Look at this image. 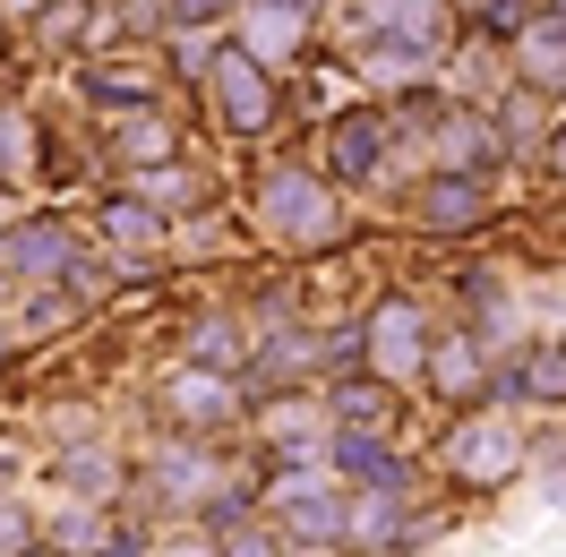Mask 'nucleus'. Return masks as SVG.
<instances>
[{"label":"nucleus","mask_w":566,"mask_h":557,"mask_svg":"<svg viewBox=\"0 0 566 557\" xmlns=\"http://www.w3.org/2000/svg\"><path fill=\"white\" fill-rule=\"evenodd\" d=\"M164 557H223V549H214V540H172Z\"/></svg>","instance_id":"31"},{"label":"nucleus","mask_w":566,"mask_h":557,"mask_svg":"<svg viewBox=\"0 0 566 557\" xmlns=\"http://www.w3.org/2000/svg\"><path fill=\"white\" fill-rule=\"evenodd\" d=\"M421 378L438 386V395H472V386L490 378V344H472V335H429Z\"/></svg>","instance_id":"13"},{"label":"nucleus","mask_w":566,"mask_h":557,"mask_svg":"<svg viewBox=\"0 0 566 557\" xmlns=\"http://www.w3.org/2000/svg\"><path fill=\"white\" fill-rule=\"evenodd\" d=\"M0 275H27V283L77 275V232H70V223H52V214H35V223H18V232L0 241Z\"/></svg>","instance_id":"10"},{"label":"nucleus","mask_w":566,"mask_h":557,"mask_svg":"<svg viewBox=\"0 0 566 557\" xmlns=\"http://www.w3.org/2000/svg\"><path fill=\"white\" fill-rule=\"evenodd\" d=\"M515 463H524V438L490 412H472L455 438H447V472H455V481H506Z\"/></svg>","instance_id":"9"},{"label":"nucleus","mask_w":566,"mask_h":557,"mask_svg":"<svg viewBox=\"0 0 566 557\" xmlns=\"http://www.w3.org/2000/svg\"><path fill=\"white\" fill-rule=\"evenodd\" d=\"M549 172L566 180V129H558V138H549Z\"/></svg>","instance_id":"32"},{"label":"nucleus","mask_w":566,"mask_h":557,"mask_svg":"<svg viewBox=\"0 0 566 557\" xmlns=\"http://www.w3.org/2000/svg\"><path fill=\"white\" fill-rule=\"evenodd\" d=\"M481 164H497V120L490 112H455L447 120V172H481Z\"/></svg>","instance_id":"16"},{"label":"nucleus","mask_w":566,"mask_h":557,"mask_svg":"<svg viewBox=\"0 0 566 557\" xmlns=\"http://www.w3.org/2000/svg\"><path fill=\"white\" fill-rule=\"evenodd\" d=\"M258 223H266L283 249H326L335 232H344V207H335V189H326L318 172L275 164V172L258 180Z\"/></svg>","instance_id":"2"},{"label":"nucleus","mask_w":566,"mask_h":557,"mask_svg":"<svg viewBox=\"0 0 566 557\" xmlns=\"http://www.w3.org/2000/svg\"><path fill=\"white\" fill-rule=\"evenodd\" d=\"M275 9H310V0H275Z\"/></svg>","instance_id":"36"},{"label":"nucleus","mask_w":566,"mask_h":557,"mask_svg":"<svg viewBox=\"0 0 566 557\" xmlns=\"http://www.w3.org/2000/svg\"><path fill=\"white\" fill-rule=\"evenodd\" d=\"M189 360H198V369H241V326H232V317H207V326L189 335Z\"/></svg>","instance_id":"21"},{"label":"nucleus","mask_w":566,"mask_h":557,"mask_svg":"<svg viewBox=\"0 0 566 557\" xmlns=\"http://www.w3.org/2000/svg\"><path fill=\"white\" fill-rule=\"evenodd\" d=\"M223 557H275V540H258V532H241V540H232Z\"/></svg>","instance_id":"30"},{"label":"nucleus","mask_w":566,"mask_h":557,"mask_svg":"<svg viewBox=\"0 0 566 557\" xmlns=\"http://www.w3.org/2000/svg\"><path fill=\"white\" fill-rule=\"evenodd\" d=\"M52 549H61V557H95V549H104V523H95V515H61V523H52Z\"/></svg>","instance_id":"23"},{"label":"nucleus","mask_w":566,"mask_h":557,"mask_svg":"<svg viewBox=\"0 0 566 557\" xmlns=\"http://www.w3.org/2000/svg\"><path fill=\"white\" fill-rule=\"evenodd\" d=\"M104 241H120V249H155L164 241V207H155V198H112L104 207Z\"/></svg>","instance_id":"17"},{"label":"nucleus","mask_w":566,"mask_h":557,"mask_svg":"<svg viewBox=\"0 0 566 557\" xmlns=\"http://www.w3.org/2000/svg\"><path fill=\"white\" fill-rule=\"evenodd\" d=\"M275 515L292 540H310V549H335V540H353V506L335 497V488H318L310 472L301 481H275Z\"/></svg>","instance_id":"6"},{"label":"nucleus","mask_w":566,"mask_h":557,"mask_svg":"<svg viewBox=\"0 0 566 557\" xmlns=\"http://www.w3.org/2000/svg\"><path fill=\"white\" fill-rule=\"evenodd\" d=\"M0 360H9V326H0Z\"/></svg>","instance_id":"35"},{"label":"nucleus","mask_w":566,"mask_h":557,"mask_svg":"<svg viewBox=\"0 0 566 557\" xmlns=\"http://www.w3.org/2000/svg\"><path fill=\"white\" fill-rule=\"evenodd\" d=\"M335 412H344V429H387V378H360V386H344L335 395Z\"/></svg>","instance_id":"22"},{"label":"nucleus","mask_w":566,"mask_h":557,"mask_svg":"<svg viewBox=\"0 0 566 557\" xmlns=\"http://www.w3.org/2000/svg\"><path fill=\"white\" fill-rule=\"evenodd\" d=\"M326 463H335V472H344L353 488H403V454H395L378 429H335Z\"/></svg>","instance_id":"12"},{"label":"nucleus","mask_w":566,"mask_h":557,"mask_svg":"<svg viewBox=\"0 0 566 557\" xmlns=\"http://www.w3.org/2000/svg\"><path fill=\"white\" fill-rule=\"evenodd\" d=\"M447 43V0H369L360 9V61L378 77H429Z\"/></svg>","instance_id":"1"},{"label":"nucleus","mask_w":566,"mask_h":557,"mask_svg":"<svg viewBox=\"0 0 566 557\" xmlns=\"http://www.w3.org/2000/svg\"><path fill=\"white\" fill-rule=\"evenodd\" d=\"M283 557H301V549H283Z\"/></svg>","instance_id":"38"},{"label":"nucleus","mask_w":566,"mask_h":557,"mask_svg":"<svg viewBox=\"0 0 566 557\" xmlns=\"http://www.w3.org/2000/svg\"><path fill=\"white\" fill-rule=\"evenodd\" d=\"M421 351H429V317L412 292H387L360 317V369L369 378H421Z\"/></svg>","instance_id":"4"},{"label":"nucleus","mask_w":566,"mask_h":557,"mask_svg":"<svg viewBox=\"0 0 566 557\" xmlns=\"http://www.w3.org/2000/svg\"><path fill=\"white\" fill-rule=\"evenodd\" d=\"M155 472H164V497H207V472H214V463L198 446H164V454H155Z\"/></svg>","instance_id":"18"},{"label":"nucleus","mask_w":566,"mask_h":557,"mask_svg":"<svg viewBox=\"0 0 566 557\" xmlns=\"http://www.w3.org/2000/svg\"><path fill=\"white\" fill-rule=\"evenodd\" d=\"M27 549H35V515L0 506V557H27Z\"/></svg>","instance_id":"29"},{"label":"nucleus","mask_w":566,"mask_h":557,"mask_svg":"<svg viewBox=\"0 0 566 557\" xmlns=\"http://www.w3.org/2000/svg\"><path fill=\"white\" fill-rule=\"evenodd\" d=\"M164 412L180 420V429H223V420L241 412V386H232V369H180V378H164Z\"/></svg>","instance_id":"11"},{"label":"nucleus","mask_w":566,"mask_h":557,"mask_svg":"<svg viewBox=\"0 0 566 557\" xmlns=\"http://www.w3.org/2000/svg\"><path fill=\"white\" fill-rule=\"evenodd\" d=\"M558 351H566V344H558Z\"/></svg>","instance_id":"39"},{"label":"nucleus","mask_w":566,"mask_h":557,"mask_svg":"<svg viewBox=\"0 0 566 557\" xmlns=\"http://www.w3.org/2000/svg\"><path fill=\"white\" fill-rule=\"evenodd\" d=\"M155 61H95L86 70V104H104V112H129V104H155Z\"/></svg>","instance_id":"14"},{"label":"nucleus","mask_w":566,"mask_h":557,"mask_svg":"<svg viewBox=\"0 0 566 557\" xmlns=\"http://www.w3.org/2000/svg\"><path fill=\"white\" fill-rule=\"evenodd\" d=\"M524 18H532L524 0H472V27H481V35H515Z\"/></svg>","instance_id":"26"},{"label":"nucleus","mask_w":566,"mask_h":557,"mask_svg":"<svg viewBox=\"0 0 566 557\" xmlns=\"http://www.w3.org/2000/svg\"><path fill=\"white\" fill-rule=\"evenodd\" d=\"M524 386H532V395H566V351H558V344H549V351H532Z\"/></svg>","instance_id":"27"},{"label":"nucleus","mask_w":566,"mask_h":557,"mask_svg":"<svg viewBox=\"0 0 566 557\" xmlns=\"http://www.w3.org/2000/svg\"><path fill=\"white\" fill-rule=\"evenodd\" d=\"M412 223H421V232H472V223H490V180L438 164V172L412 189Z\"/></svg>","instance_id":"5"},{"label":"nucleus","mask_w":566,"mask_h":557,"mask_svg":"<svg viewBox=\"0 0 566 557\" xmlns=\"http://www.w3.org/2000/svg\"><path fill=\"white\" fill-rule=\"evenodd\" d=\"M549 9H558V18H566V0H549Z\"/></svg>","instance_id":"37"},{"label":"nucleus","mask_w":566,"mask_h":557,"mask_svg":"<svg viewBox=\"0 0 566 557\" xmlns=\"http://www.w3.org/2000/svg\"><path fill=\"white\" fill-rule=\"evenodd\" d=\"M27 164H35V129H27L18 112H0V172L18 180V172H27Z\"/></svg>","instance_id":"24"},{"label":"nucleus","mask_w":566,"mask_h":557,"mask_svg":"<svg viewBox=\"0 0 566 557\" xmlns=\"http://www.w3.org/2000/svg\"><path fill=\"white\" fill-rule=\"evenodd\" d=\"M241 0H164V18L172 27H214V18H232Z\"/></svg>","instance_id":"28"},{"label":"nucleus","mask_w":566,"mask_h":557,"mask_svg":"<svg viewBox=\"0 0 566 557\" xmlns=\"http://www.w3.org/2000/svg\"><path fill=\"white\" fill-rule=\"evenodd\" d=\"M378 164H387V112L378 104H353L326 120V172L335 180H378Z\"/></svg>","instance_id":"8"},{"label":"nucleus","mask_w":566,"mask_h":557,"mask_svg":"<svg viewBox=\"0 0 566 557\" xmlns=\"http://www.w3.org/2000/svg\"><path fill=\"white\" fill-rule=\"evenodd\" d=\"M506 61L524 77V95H566V18L558 9H532L515 43H506Z\"/></svg>","instance_id":"7"},{"label":"nucleus","mask_w":566,"mask_h":557,"mask_svg":"<svg viewBox=\"0 0 566 557\" xmlns=\"http://www.w3.org/2000/svg\"><path fill=\"white\" fill-rule=\"evenodd\" d=\"M95 557H138V549H129V540H104V549H95Z\"/></svg>","instance_id":"33"},{"label":"nucleus","mask_w":566,"mask_h":557,"mask_svg":"<svg viewBox=\"0 0 566 557\" xmlns=\"http://www.w3.org/2000/svg\"><path fill=\"white\" fill-rule=\"evenodd\" d=\"M549 506H558V515H566V481H549Z\"/></svg>","instance_id":"34"},{"label":"nucleus","mask_w":566,"mask_h":557,"mask_svg":"<svg viewBox=\"0 0 566 557\" xmlns=\"http://www.w3.org/2000/svg\"><path fill=\"white\" fill-rule=\"evenodd\" d=\"M455 86H463V95H490V86H497V35H481V27L463 35V52H455Z\"/></svg>","instance_id":"19"},{"label":"nucleus","mask_w":566,"mask_h":557,"mask_svg":"<svg viewBox=\"0 0 566 557\" xmlns=\"http://www.w3.org/2000/svg\"><path fill=\"white\" fill-rule=\"evenodd\" d=\"M241 9H249V43H241V52H258L266 70L301 52V27H310V9H275V0H241Z\"/></svg>","instance_id":"15"},{"label":"nucleus","mask_w":566,"mask_h":557,"mask_svg":"<svg viewBox=\"0 0 566 557\" xmlns=\"http://www.w3.org/2000/svg\"><path fill=\"white\" fill-rule=\"evenodd\" d=\"M214 86V104H223V120L241 129V138H258L266 120L283 112V86H275V70L258 61V52H241V43H214L207 52V70H198Z\"/></svg>","instance_id":"3"},{"label":"nucleus","mask_w":566,"mask_h":557,"mask_svg":"<svg viewBox=\"0 0 566 557\" xmlns=\"http://www.w3.org/2000/svg\"><path fill=\"white\" fill-rule=\"evenodd\" d=\"M120 164H172V120H129L120 138H112Z\"/></svg>","instance_id":"20"},{"label":"nucleus","mask_w":566,"mask_h":557,"mask_svg":"<svg viewBox=\"0 0 566 557\" xmlns=\"http://www.w3.org/2000/svg\"><path fill=\"white\" fill-rule=\"evenodd\" d=\"M61 481H70L77 497H104V488H112V463H104V454H70V463H61Z\"/></svg>","instance_id":"25"}]
</instances>
